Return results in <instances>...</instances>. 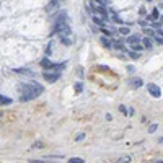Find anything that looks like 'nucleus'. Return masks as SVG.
<instances>
[{"instance_id": "nucleus-1", "label": "nucleus", "mask_w": 163, "mask_h": 163, "mask_svg": "<svg viewBox=\"0 0 163 163\" xmlns=\"http://www.w3.org/2000/svg\"><path fill=\"white\" fill-rule=\"evenodd\" d=\"M54 34L59 36L60 43L65 44V46H70L74 43V34H72V29H70V25H69L65 11H62L59 15V18L56 20V23H54Z\"/></svg>"}, {"instance_id": "nucleus-2", "label": "nucleus", "mask_w": 163, "mask_h": 163, "mask_svg": "<svg viewBox=\"0 0 163 163\" xmlns=\"http://www.w3.org/2000/svg\"><path fill=\"white\" fill-rule=\"evenodd\" d=\"M18 92H20V99L21 101H31V99L38 98L44 92V88L43 85H39L36 82H29V83H20Z\"/></svg>"}, {"instance_id": "nucleus-3", "label": "nucleus", "mask_w": 163, "mask_h": 163, "mask_svg": "<svg viewBox=\"0 0 163 163\" xmlns=\"http://www.w3.org/2000/svg\"><path fill=\"white\" fill-rule=\"evenodd\" d=\"M43 77H44V80H46V82H49V83H54V82H57V80H59V77H60V74H59V72H44V74H43Z\"/></svg>"}, {"instance_id": "nucleus-4", "label": "nucleus", "mask_w": 163, "mask_h": 163, "mask_svg": "<svg viewBox=\"0 0 163 163\" xmlns=\"http://www.w3.org/2000/svg\"><path fill=\"white\" fill-rule=\"evenodd\" d=\"M147 90H149V93L153 98H160V96H162V90H160V87L155 85V83H149V85H147Z\"/></svg>"}, {"instance_id": "nucleus-5", "label": "nucleus", "mask_w": 163, "mask_h": 163, "mask_svg": "<svg viewBox=\"0 0 163 163\" xmlns=\"http://www.w3.org/2000/svg\"><path fill=\"white\" fill-rule=\"evenodd\" d=\"M92 10L96 13V16H98V15H101V18H103V20H106V18H108V10L103 7V5H99V4H98V5H95Z\"/></svg>"}, {"instance_id": "nucleus-6", "label": "nucleus", "mask_w": 163, "mask_h": 163, "mask_svg": "<svg viewBox=\"0 0 163 163\" xmlns=\"http://www.w3.org/2000/svg\"><path fill=\"white\" fill-rule=\"evenodd\" d=\"M129 85H131L132 88H140V87L144 85V80H142V78H131V80H129Z\"/></svg>"}, {"instance_id": "nucleus-7", "label": "nucleus", "mask_w": 163, "mask_h": 163, "mask_svg": "<svg viewBox=\"0 0 163 163\" xmlns=\"http://www.w3.org/2000/svg\"><path fill=\"white\" fill-rule=\"evenodd\" d=\"M147 20H149V21H157V20H160V13H158V10H157V8H153L152 13H150L149 16H147Z\"/></svg>"}, {"instance_id": "nucleus-8", "label": "nucleus", "mask_w": 163, "mask_h": 163, "mask_svg": "<svg viewBox=\"0 0 163 163\" xmlns=\"http://www.w3.org/2000/svg\"><path fill=\"white\" fill-rule=\"evenodd\" d=\"M131 162H132L131 155H122V157H119L117 160H114L113 163H131Z\"/></svg>"}, {"instance_id": "nucleus-9", "label": "nucleus", "mask_w": 163, "mask_h": 163, "mask_svg": "<svg viewBox=\"0 0 163 163\" xmlns=\"http://www.w3.org/2000/svg\"><path fill=\"white\" fill-rule=\"evenodd\" d=\"M41 65H43L44 69H49V70H52L56 64H54L52 60H49V59H43V60H41Z\"/></svg>"}, {"instance_id": "nucleus-10", "label": "nucleus", "mask_w": 163, "mask_h": 163, "mask_svg": "<svg viewBox=\"0 0 163 163\" xmlns=\"http://www.w3.org/2000/svg\"><path fill=\"white\" fill-rule=\"evenodd\" d=\"M142 46L145 47V49H150L152 47V38H149V36H145V38H142Z\"/></svg>"}, {"instance_id": "nucleus-11", "label": "nucleus", "mask_w": 163, "mask_h": 163, "mask_svg": "<svg viewBox=\"0 0 163 163\" xmlns=\"http://www.w3.org/2000/svg\"><path fill=\"white\" fill-rule=\"evenodd\" d=\"M16 74H23V75H29V77H34V72L29 70V69H15Z\"/></svg>"}, {"instance_id": "nucleus-12", "label": "nucleus", "mask_w": 163, "mask_h": 163, "mask_svg": "<svg viewBox=\"0 0 163 163\" xmlns=\"http://www.w3.org/2000/svg\"><path fill=\"white\" fill-rule=\"evenodd\" d=\"M139 41H142V39H140V36H139V34H132V36H129V38H127V43H129V44L139 43Z\"/></svg>"}, {"instance_id": "nucleus-13", "label": "nucleus", "mask_w": 163, "mask_h": 163, "mask_svg": "<svg viewBox=\"0 0 163 163\" xmlns=\"http://www.w3.org/2000/svg\"><path fill=\"white\" fill-rule=\"evenodd\" d=\"M113 46H114V49H117V51H124V44H122V41H113Z\"/></svg>"}, {"instance_id": "nucleus-14", "label": "nucleus", "mask_w": 163, "mask_h": 163, "mask_svg": "<svg viewBox=\"0 0 163 163\" xmlns=\"http://www.w3.org/2000/svg\"><path fill=\"white\" fill-rule=\"evenodd\" d=\"M111 18H113V21H116V23H122V20H121V16L116 13L114 10H111Z\"/></svg>"}, {"instance_id": "nucleus-15", "label": "nucleus", "mask_w": 163, "mask_h": 163, "mask_svg": "<svg viewBox=\"0 0 163 163\" xmlns=\"http://www.w3.org/2000/svg\"><path fill=\"white\" fill-rule=\"evenodd\" d=\"M131 46H132V51H135V52H140V51L144 49L142 43H134V44H131Z\"/></svg>"}, {"instance_id": "nucleus-16", "label": "nucleus", "mask_w": 163, "mask_h": 163, "mask_svg": "<svg viewBox=\"0 0 163 163\" xmlns=\"http://www.w3.org/2000/svg\"><path fill=\"white\" fill-rule=\"evenodd\" d=\"M119 33H121V34H124V36H129V34H131V29H129V26H121Z\"/></svg>"}, {"instance_id": "nucleus-17", "label": "nucleus", "mask_w": 163, "mask_h": 163, "mask_svg": "<svg viewBox=\"0 0 163 163\" xmlns=\"http://www.w3.org/2000/svg\"><path fill=\"white\" fill-rule=\"evenodd\" d=\"M67 163H85V160L80 158V157H74V158L67 160Z\"/></svg>"}, {"instance_id": "nucleus-18", "label": "nucleus", "mask_w": 163, "mask_h": 163, "mask_svg": "<svg viewBox=\"0 0 163 163\" xmlns=\"http://www.w3.org/2000/svg\"><path fill=\"white\" fill-rule=\"evenodd\" d=\"M101 44H103L104 47H111V41L106 38V36H101Z\"/></svg>"}, {"instance_id": "nucleus-19", "label": "nucleus", "mask_w": 163, "mask_h": 163, "mask_svg": "<svg viewBox=\"0 0 163 163\" xmlns=\"http://www.w3.org/2000/svg\"><path fill=\"white\" fill-rule=\"evenodd\" d=\"M57 5H59V0H51V4H49V7H47V10L52 11L54 8H57Z\"/></svg>"}, {"instance_id": "nucleus-20", "label": "nucleus", "mask_w": 163, "mask_h": 163, "mask_svg": "<svg viewBox=\"0 0 163 163\" xmlns=\"http://www.w3.org/2000/svg\"><path fill=\"white\" fill-rule=\"evenodd\" d=\"M127 56H129V57H131V59H134V60H137V59H139V57H140V54H139V52H135V51H129V52H127Z\"/></svg>"}, {"instance_id": "nucleus-21", "label": "nucleus", "mask_w": 163, "mask_h": 163, "mask_svg": "<svg viewBox=\"0 0 163 163\" xmlns=\"http://www.w3.org/2000/svg\"><path fill=\"white\" fill-rule=\"evenodd\" d=\"M93 21H95L98 26H103V25H104V20H103V18H98V16H96V15H95V16H93Z\"/></svg>"}, {"instance_id": "nucleus-22", "label": "nucleus", "mask_w": 163, "mask_h": 163, "mask_svg": "<svg viewBox=\"0 0 163 163\" xmlns=\"http://www.w3.org/2000/svg\"><path fill=\"white\" fill-rule=\"evenodd\" d=\"M10 103H11L10 98H5V96L0 95V104H10Z\"/></svg>"}, {"instance_id": "nucleus-23", "label": "nucleus", "mask_w": 163, "mask_h": 163, "mask_svg": "<svg viewBox=\"0 0 163 163\" xmlns=\"http://www.w3.org/2000/svg\"><path fill=\"white\" fill-rule=\"evenodd\" d=\"M82 90H83V83H82V82H77V83H75V92L80 93Z\"/></svg>"}, {"instance_id": "nucleus-24", "label": "nucleus", "mask_w": 163, "mask_h": 163, "mask_svg": "<svg viewBox=\"0 0 163 163\" xmlns=\"http://www.w3.org/2000/svg\"><path fill=\"white\" fill-rule=\"evenodd\" d=\"M144 33H145V34L149 36V38H152V36H155V33H153V29H152V28H145V29H144Z\"/></svg>"}, {"instance_id": "nucleus-25", "label": "nucleus", "mask_w": 163, "mask_h": 163, "mask_svg": "<svg viewBox=\"0 0 163 163\" xmlns=\"http://www.w3.org/2000/svg\"><path fill=\"white\" fill-rule=\"evenodd\" d=\"M43 145H44L43 142L38 140V142H34V144H33V149H43Z\"/></svg>"}, {"instance_id": "nucleus-26", "label": "nucleus", "mask_w": 163, "mask_h": 163, "mask_svg": "<svg viewBox=\"0 0 163 163\" xmlns=\"http://www.w3.org/2000/svg\"><path fill=\"white\" fill-rule=\"evenodd\" d=\"M119 111H121L122 114H127V113H129V111H127V106H124V104H121V106H119Z\"/></svg>"}, {"instance_id": "nucleus-27", "label": "nucleus", "mask_w": 163, "mask_h": 163, "mask_svg": "<svg viewBox=\"0 0 163 163\" xmlns=\"http://www.w3.org/2000/svg\"><path fill=\"white\" fill-rule=\"evenodd\" d=\"M83 139H85V134L82 132V134H78L77 137H75V142H82V140H83Z\"/></svg>"}, {"instance_id": "nucleus-28", "label": "nucleus", "mask_w": 163, "mask_h": 163, "mask_svg": "<svg viewBox=\"0 0 163 163\" xmlns=\"http://www.w3.org/2000/svg\"><path fill=\"white\" fill-rule=\"evenodd\" d=\"M153 38H155V41H157V43H158V44H163V36H158V34H155V36H153Z\"/></svg>"}, {"instance_id": "nucleus-29", "label": "nucleus", "mask_w": 163, "mask_h": 163, "mask_svg": "<svg viewBox=\"0 0 163 163\" xmlns=\"http://www.w3.org/2000/svg\"><path fill=\"white\" fill-rule=\"evenodd\" d=\"M157 127H158V126H157V124H152V126H150V127H149V132H150V134H153V132L157 131Z\"/></svg>"}, {"instance_id": "nucleus-30", "label": "nucleus", "mask_w": 163, "mask_h": 163, "mask_svg": "<svg viewBox=\"0 0 163 163\" xmlns=\"http://www.w3.org/2000/svg\"><path fill=\"white\" fill-rule=\"evenodd\" d=\"M127 72H129V74H134V72H135V67H134V65H129V67H127Z\"/></svg>"}, {"instance_id": "nucleus-31", "label": "nucleus", "mask_w": 163, "mask_h": 163, "mask_svg": "<svg viewBox=\"0 0 163 163\" xmlns=\"http://www.w3.org/2000/svg\"><path fill=\"white\" fill-rule=\"evenodd\" d=\"M103 33H104V34H106V36H109V34H111L109 28H106V26H104V28H103Z\"/></svg>"}, {"instance_id": "nucleus-32", "label": "nucleus", "mask_w": 163, "mask_h": 163, "mask_svg": "<svg viewBox=\"0 0 163 163\" xmlns=\"http://www.w3.org/2000/svg\"><path fill=\"white\" fill-rule=\"evenodd\" d=\"M139 13H140L142 16H145V15H147V11H145V8L142 7V8H140V11H139Z\"/></svg>"}, {"instance_id": "nucleus-33", "label": "nucleus", "mask_w": 163, "mask_h": 163, "mask_svg": "<svg viewBox=\"0 0 163 163\" xmlns=\"http://www.w3.org/2000/svg\"><path fill=\"white\" fill-rule=\"evenodd\" d=\"M31 163H47V162H41V160H31Z\"/></svg>"}, {"instance_id": "nucleus-34", "label": "nucleus", "mask_w": 163, "mask_h": 163, "mask_svg": "<svg viewBox=\"0 0 163 163\" xmlns=\"http://www.w3.org/2000/svg\"><path fill=\"white\" fill-rule=\"evenodd\" d=\"M106 121H113V116H111V114H106Z\"/></svg>"}, {"instance_id": "nucleus-35", "label": "nucleus", "mask_w": 163, "mask_h": 163, "mask_svg": "<svg viewBox=\"0 0 163 163\" xmlns=\"http://www.w3.org/2000/svg\"><path fill=\"white\" fill-rule=\"evenodd\" d=\"M158 144H163V137H160V139H158Z\"/></svg>"}, {"instance_id": "nucleus-36", "label": "nucleus", "mask_w": 163, "mask_h": 163, "mask_svg": "<svg viewBox=\"0 0 163 163\" xmlns=\"http://www.w3.org/2000/svg\"><path fill=\"white\" fill-rule=\"evenodd\" d=\"M150 163H163V160H158V162H150Z\"/></svg>"}]
</instances>
